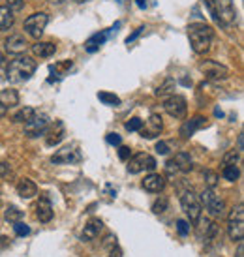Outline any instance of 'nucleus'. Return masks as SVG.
<instances>
[{
    "label": "nucleus",
    "instance_id": "obj_1",
    "mask_svg": "<svg viewBox=\"0 0 244 257\" xmlns=\"http://www.w3.org/2000/svg\"><path fill=\"white\" fill-rule=\"evenodd\" d=\"M34 72L36 60H32L27 55H17V58L6 66V79L10 83H25L34 75Z\"/></svg>",
    "mask_w": 244,
    "mask_h": 257
},
{
    "label": "nucleus",
    "instance_id": "obj_2",
    "mask_svg": "<svg viewBox=\"0 0 244 257\" xmlns=\"http://www.w3.org/2000/svg\"><path fill=\"white\" fill-rule=\"evenodd\" d=\"M188 38H190V45L194 53L197 55H205L210 49V43L214 38V30L210 29L205 23H194L188 27Z\"/></svg>",
    "mask_w": 244,
    "mask_h": 257
},
{
    "label": "nucleus",
    "instance_id": "obj_3",
    "mask_svg": "<svg viewBox=\"0 0 244 257\" xmlns=\"http://www.w3.org/2000/svg\"><path fill=\"white\" fill-rule=\"evenodd\" d=\"M208 8V14L212 15L218 25L222 27H231L237 21V12L233 6V0H205Z\"/></svg>",
    "mask_w": 244,
    "mask_h": 257
},
{
    "label": "nucleus",
    "instance_id": "obj_4",
    "mask_svg": "<svg viewBox=\"0 0 244 257\" xmlns=\"http://www.w3.org/2000/svg\"><path fill=\"white\" fill-rule=\"evenodd\" d=\"M180 207H182L184 214L188 216V220L192 221V223H197V220L201 218V212H203L201 199L192 190H188V192H184L180 195Z\"/></svg>",
    "mask_w": 244,
    "mask_h": 257
},
{
    "label": "nucleus",
    "instance_id": "obj_5",
    "mask_svg": "<svg viewBox=\"0 0 244 257\" xmlns=\"http://www.w3.org/2000/svg\"><path fill=\"white\" fill-rule=\"evenodd\" d=\"M227 235L231 240L240 242L244 238V207L237 205L231 210L229 220H227Z\"/></svg>",
    "mask_w": 244,
    "mask_h": 257
},
{
    "label": "nucleus",
    "instance_id": "obj_6",
    "mask_svg": "<svg viewBox=\"0 0 244 257\" xmlns=\"http://www.w3.org/2000/svg\"><path fill=\"white\" fill-rule=\"evenodd\" d=\"M201 205H205V208L208 210V214L214 216V218H222L223 216V210H225V203L220 195H216L214 190H210L207 188L205 192L201 193Z\"/></svg>",
    "mask_w": 244,
    "mask_h": 257
},
{
    "label": "nucleus",
    "instance_id": "obj_7",
    "mask_svg": "<svg viewBox=\"0 0 244 257\" xmlns=\"http://www.w3.org/2000/svg\"><path fill=\"white\" fill-rule=\"evenodd\" d=\"M49 128V116L45 113H34V116L29 122H25V136L34 139L43 136Z\"/></svg>",
    "mask_w": 244,
    "mask_h": 257
},
{
    "label": "nucleus",
    "instance_id": "obj_8",
    "mask_svg": "<svg viewBox=\"0 0 244 257\" xmlns=\"http://www.w3.org/2000/svg\"><path fill=\"white\" fill-rule=\"evenodd\" d=\"M47 23H49V15L43 14V12H40V14H32L25 21V32L29 34L30 38H36V40H40L43 34V30H45V27H47Z\"/></svg>",
    "mask_w": 244,
    "mask_h": 257
},
{
    "label": "nucleus",
    "instance_id": "obj_9",
    "mask_svg": "<svg viewBox=\"0 0 244 257\" xmlns=\"http://www.w3.org/2000/svg\"><path fill=\"white\" fill-rule=\"evenodd\" d=\"M192 167H194L192 156H190L188 152H177V154L165 164V171H167V175H175V173L192 171Z\"/></svg>",
    "mask_w": 244,
    "mask_h": 257
},
{
    "label": "nucleus",
    "instance_id": "obj_10",
    "mask_svg": "<svg viewBox=\"0 0 244 257\" xmlns=\"http://www.w3.org/2000/svg\"><path fill=\"white\" fill-rule=\"evenodd\" d=\"M154 171L156 169V160L151 156V154H145V152H139L136 156L128 158V173L132 175H137L141 171Z\"/></svg>",
    "mask_w": 244,
    "mask_h": 257
},
{
    "label": "nucleus",
    "instance_id": "obj_11",
    "mask_svg": "<svg viewBox=\"0 0 244 257\" xmlns=\"http://www.w3.org/2000/svg\"><path fill=\"white\" fill-rule=\"evenodd\" d=\"M199 70H201V73H205V77L208 81H220V79L229 77V68L220 64V62H216V60H205V62H201Z\"/></svg>",
    "mask_w": 244,
    "mask_h": 257
},
{
    "label": "nucleus",
    "instance_id": "obj_12",
    "mask_svg": "<svg viewBox=\"0 0 244 257\" xmlns=\"http://www.w3.org/2000/svg\"><path fill=\"white\" fill-rule=\"evenodd\" d=\"M164 109H165V113L169 114V116H173V118H184L188 111V105H186V100H184L182 96L171 94L169 98H165Z\"/></svg>",
    "mask_w": 244,
    "mask_h": 257
},
{
    "label": "nucleus",
    "instance_id": "obj_13",
    "mask_svg": "<svg viewBox=\"0 0 244 257\" xmlns=\"http://www.w3.org/2000/svg\"><path fill=\"white\" fill-rule=\"evenodd\" d=\"M162 130H164V120H162V116L160 114H151L149 116V120L145 122V126H141V136L145 139H154V137H158L162 134Z\"/></svg>",
    "mask_w": 244,
    "mask_h": 257
},
{
    "label": "nucleus",
    "instance_id": "obj_14",
    "mask_svg": "<svg viewBox=\"0 0 244 257\" xmlns=\"http://www.w3.org/2000/svg\"><path fill=\"white\" fill-rule=\"evenodd\" d=\"M197 221H201L199 223V236H201V240L205 244H212L218 238V225L212 220H207V218L205 220L199 218Z\"/></svg>",
    "mask_w": 244,
    "mask_h": 257
},
{
    "label": "nucleus",
    "instance_id": "obj_15",
    "mask_svg": "<svg viewBox=\"0 0 244 257\" xmlns=\"http://www.w3.org/2000/svg\"><path fill=\"white\" fill-rule=\"evenodd\" d=\"M79 160V152L72 147H64V149L57 150L53 156H51V162L57 165H66V164H73Z\"/></svg>",
    "mask_w": 244,
    "mask_h": 257
},
{
    "label": "nucleus",
    "instance_id": "obj_16",
    "mask_svg": "<svg viewBox=\"0 0 244 257\" xmlns=\"http://www.w3.org/2000/svg\"><path fill=\"white\" fill-rule=\"evenodd\" d=\"M27 49H29V42L21 34H12L6 40V51L10 55H23Z\"/></svg>",
    "mask_w": 244,
    "mask_h": 257
},
{
    "label": "nucleus",
    "instance_id": "obj_17",
    "mask_svg": "<svg viewBox=\"0 0 244 257\" xmlns=\"http://www.w3.org/2000/svg\"><path fill=\"white\" fill-rule=\"evenodd\" d=\"M101 229H103V221L98 220V218H92V220L86 221V225H85V229H83V235H81V238H83L85 242L96 240V238L100 236Z\"/></svg>",
    "mask_w": 244,
    "mask_h": 257
},
{
    "label": "nucleus",
    "instance_id": "obj_18",
    "mask_svg": "<svg viewBox=\"0 0 244 257\" xmlns=\"http://www.w3.org/2000/svg\"><path fill=\"white\" fill-rule=\"evenodd\" d=\"M143 188L151 193H160L165 188V179L162 175H158V173H151L149 177H145Z\"/></svg>",
    "mask_w": 244,
    "mask_h": 257
},
{
    "label": "nucleus",
    "instance_id": "obj_19",
    "mask_svg": "<svg viewBox=\"0 0 244 257\" xmlns=\"http://www.w3.org/2000/svg\"><path fill=\"white\" fill-rule=\"evenodd\" d=\"M36 216L38 220L43 221V223H47V221L53 220V205H51L49 197H40V201H38L36 205Z\"/></svg>",
    "mask_w": 244,
    "mask_h": 257
},
{
    "label": "nucleus",
    "instance_id": "obj_20",
    "mask_svg": "<svg viewBox=\"0 0 244 257\" xmlns=\"http://www.w3.org/2000/svg\"><path fill=\"white\" fill-rule=\"evenodd\" d=\"M203 126H205V116L197 114V116H194V118H190V120H186L184 124H182V128H180V136L188 139V137L194 136L199 128H203Z\"/></svg>",
    "mask_w": 244,
    "mask_h": 257
},
{
    "label": "nucleus",
    "instance_id": "obj_21",
    "mask_svg": "<svg viewBox=\"0 0 244 257\" xmlns=\"http://www.w3.org/2000/svg\"><path fill=\"white\" fill-rule=\"evenodd\" d=\"M17 193L23 199H32L34 195H38V186L34 180L30 179H21L17 182Z\"/></svg>",
    "mask_w": 244,
    "mask_h": 257
},
{
    "label": "nucleus",
    "instance_id": "obj_22",
    "mask_svg": "<svg viewBox=\"0 0 244 257\" xmlns=\"http://www.w3.org/2000/svg\"><path fill=\"white\" fill-rule=\"evenodd\" d=\"M32 51H34V55L40 58H49L53 57L55 53H57V45L51 42H38L32 45Z\"/></svg>",
    "mask_w": 244,
    "mask_h": 257
},
{
    "label": "nucleus",
    "instance_id": "obj_23",
    "mask_svg": "<svg viewBox=\"0 0 244 257\" xmlns=\"http://www.w3.org/2000/svg\"><path fill=\"white\" fill-rule=\"evenodd\" d=\"M107 36H109V32H96V34H92V36L86 40L85 49L88 51V53H96V51L100 49L101 45L105 43Z\"/></svg>",
    "mask_w": 244,
    "mask_h": 257
},
{
    "label": "nucleus",
    "instance_id": "obj_24",
    "mask_svg": "<svg viewBox=\"0 0 244 257\" xmlns=\"http://www.w3.org/2000/svg\"><path fill=\"white\" fill-rule=\"evenodd\" d=\"M66 137V132H64V124L60 120L55 122V128L49 132V137H47V141L45 143L49 145V147H55V145H58L62 139Z\"/></svg>",
    "mask_w": 244,
    "mask_h": 257
},
{
    "label": "nucleus",
    "instance_id": "obj_25",
    "mask_svg": "<svg viewBox=\"0 0 244 257\" xmlns=\"http://www.w3.org/2000/svg\"><path fill=\"white\" fill-rule=\"evenodd\" d=\"M14 23H15L14 12H12L8 6H0V32L10 30L12 27H14Z\"/></svg>",
    "mask_w": 244,
    "mask_h": 257
},
{
    "label": "nucleus",
    "instance_id": "obj_26",
    "mask_svg": "<svg viewBox=\"0 0 244 257\" xmlns=\"http://www.w3.org/2000/svg\"><path fill=\"white\" fill-rule=\"evenodd\" d=\"M0 103L4 105V107H15L17 103H19V94L15 92L14 88H8V90H2L0 92Z\"/></svg>",
    "mask_w": 244,
    "mask_h": 257
},
{
    "label": "nucleus",
    "instance_id": "obj_27",
    "mask_svg": "<svg viewBox=\"0 0 244 257\" xmlns=\"http://www.w3.org/2000/svg\"><path fill=\"white\" fill-rule=\"evenodd\" d=\"M175 86H177L175 79L167 77L164 83H162V85L154 90V94H156V96H160V98H164V96H171V94H175Z\"/></svg>",
    "mask_w": 244,
    "mask_h": 257
},
{
    "label": "nucleus",
    "instance_id": "obj_28",
    "mask_svg": "<svg viewBox=\"0 0 244 257\" xmlns=\"http://www.w3.org/2000/svg\"><path fill=\"white\" fill-rule=\"evenodd\" d=\"M222 177L225 180H229V182H235V180H238V177H240V169H238V165L237 164L223 165Z\"/></svg>",
    "mask_w": 244,
    "mask_h": 257
},
{
    "label": "nucleus",
    "instance_id": "obj_29",
    "mask_svg": "<svg viewBox=\"0 0 244 257\" xmlns=\"http://www.w3.org/2000/svg\"><path fill=\"white\" fill-rule=\"evenodd\" d=\"M98 100H100L103 105H111V107L120 105V98L111 92H98Z\"/></svg>",
    "mask_w": 244,
    "mask_h": 257
},
{
    "label": "nucleus",
    "instance_id": "obj_30",
    "mask_svg": "<svg viewBox=\"0 0 244 257\" xmlns=\"http://www.w3.org/2000/svg\"><path fill=\"white\" fill-rule=\"evenodd\" d=\"M34 113H36V111H34L32 107H23V109H19V111H17V113L14 114V122H23V124H25V122H29L30 118L34 116Z\"/></svg>",
    "mask_w": 244,
    "mask_h": 257
},
{
    "label": "nucleus",
    "instance_id": "obj_31",
    "mask_svg": "<svg viewBox=\"0 0 244 257\" xmlns=\"http://www.w3.org/2000/svg\"><path fill=\"white\" fill-rule=\"evenodd\" d=\"M23 210L21 208H17V207H8L6 208V212H4V218H6L8 221H12V223H15V221H21L23 220Z\"/></svg>",
    "mask_w": 244,
    "mask_h": 257
},
{
    "label": "nucleus",
    "instance_id": "obj_32",
    "mask_svg": "<svg viewBox=\"0 0 244 257\" xmlns=\"http://www.w3.org/2000/svg\"><path fill=\"white\" fill-rule=\"evenodd\" d=\"M167 210V197H160V199L154 201V205H152V212L154 214H162V212H165Z\"/></svg>",
    "mask_w": 244,
    "mask_h": 257
},
{
    "label": "nucleus",
    "instance_id": "obj_33",
    "mask_svg": "<svg viewBox=\"0 0 244 257\" xmlns=\"http://www.w3.org/2000/svg\"><path fill=\"white\" fill-rule=\"evenodd\" d=\"M238 158H240V150H231V152H227V154H225V156L222 158V164L223 165L237 164Z\"/></svg>",
    "mask_w": 244,
    "mask_h": 257
},
{
    "label": "nucleus",
    "instance_id": "obj_34",
    "mask_svg": "<svg viewBox=\"0 0 244 257\" xmlns=\"http://www.w3.org/2000/svg\"><path fill=\"white\" fill-rule=\"evenodd\" d=\"M14 231L17 236H27L30 235V227L27 223H23V221H15L14 223Z\"/></svg>",
    "mask_w": 244,
    "mask_h": 257
},
{
    "label": "nucleus",
    "instance_id": "obj_35",
    "mask_svg": "<svg viewBox=\"0 0 244 257\" xmlns=\"http://www.w3.org/2000/svg\"><path fill=\"white\" fill-rule=\"evenodd\" d=\"M177 233H179L180 236H186V235H190V223L188 221H184V220H177Z\"/></svg>",
    "mask_w": 244,
    "mask_h": 257
},
{
    "label": "nucleus",
    "instance_id": "obj_36",
    "mask_svg": "<svg viewBox=\"0 0 244 257\" xmlns=\"http://www.w3.org/2000/svg\"><path fill=\"white\" fill-rule=\"evenodd\" d=\"M141 126H143V120H141V118H130L128 122H126V130H128V132H139V130H141Z\"/></svg>",
    "mask_w": 244,
    "mask_h": 257
},
{
    "label": "nucleus",
    "instance_id": "obj_37",
    "mask_svg": "<svg viewBox=\"0 0 244 257\" xmlns=\"http://www.w3.org/2000/svg\"><path fill=\"white\" fill-rule=\"evenodd\" d=\"M205 180H207V186L210 190H214L216 184H218V175L214 171H205Z\"/></svg>",
    "mask_w": 244,
    "mask_h": 257
},
{
    "label": "nucleus",
    "instance_id": "obj_38",
    "mask_svg": "<svg viewBox=\"0 0 244 257\" xmlns=\"http://www.w3.org/2000/svg\"><path fill=\"white\" fill-rule=\"evenodd\" d=\"M6 6L12 10V12H19V10H23V6H25V0H8Z\"/></svg>",
    "mask_w": 244,
    "mask_h": 257
},
{
    "label": "nucleus",
    "instance_id": "obj_39",
    "mask_svg": "<svg viewBox=\"0 0 244 257\" xmlns=\"http://www.w3.org/2000/svg\"><path fill=\"white\" fill-rule=\"evenodd\" d=\"M105 141H107L109 145H113V147H120L122 137L118 136V134H107V137H105Z\"/></svg>",
    "mask_w": 244,
    "mask_h": 257
},
{
    "label": "nucleus",
    "instance_id": "obj_40",
    "mask_svg": "<svg viewBox=\"0 0 244 257\" xmlns=\"http://www.w3.org/2000/svg\"><path fill=\"white\" fill-rule=\"evenodd\" d=\"M10 175H12V167H10V164L0 162V179H6V177H10Z\"/></svg>",
    "mask_w": 244,
    "mask_h": 257
},
{
    "label": "nucleus",
    "instance_id": "obj_41",
    "mask_svg": "<svg viewBox=\"0 0 244 257\" xmlns=\"http://www.w3.org/2000/svg\"><path fill=\"white\" fill-rule=\"evenodd\" d=\"M156 152H158V154H167V152H169V145L165 143V141H158V143H156Z\"/></svg>",
    "mask_w": 244,
    "mask_h": 257
},
{
    "label": "nucleus",
    "instance_id": "obj_42",
    "mask_svg": "<svg viewBox=\"0 0 244 257\" xmlns=\"http://www.w3.org/2000/svg\"><path fill=\"white\" fill-rule=\"evenodd\" d=\"M130 154H132V152H130L128 147H120V149H118V158H120L122 162H126L130 158Z\"/></svg>",
    "mask_w": 244,
    "mask_h": 257
},
{
    "label": "nucleus",
    "instance_id": "obj_43",
    "mask_svg": "<svg viewBox=\"0 0 244 257\" xmlns=\"http://www.w3.org/2000/svg\"><path fill=\"white\" fill-rule=\"evenodd\" d=\"M143 30H145V27H139V29H136V32H134V34H132V36H128V38H126V43H128V45H130V43L134 42V40H136V38L139 36V34H141V32H143Z\"/></svg>",
    "mask_w": 244,
    "mask_h": 257
},
{
    "label": "nucleus",
    "instance_id": "obj_44",
    "mask_svg": "<svg viewBox=\"0 0 244 257\" xmlns=\"http://www.w3.org/2000/svg\"><path fill=\"white\" fill-rule=\"evenodd\" d=\"M111 257H122V250L118 248V246H111Z\"/></svg>",
    "mask_w": 244,
    "mask_h": 257
},
{
    "label": "nucleus",
    "instance_id": "obj_45",
    "mask_svg": "<svg viewBox=\"0 0 244 257\" xmlns=\"http://www.w3.org/2000/svg\"><path fill=\"white\" fill-rule=\"evenodd\" d=\"M8 244H10V240H8L6 236H2V235H0V251L4 250V248H6Z\"/></svg>",
    "mask_w": 244,
    "mask_h": 257
},
{
    "label": "nucleus",
    "instance_id": "obj_46",
    "mask_svg": "<svg viewBox=\"0 0 244 257\" xmlns=\"http://www.w3.org/2000/svg\"><path fill=\"white\" fill-rule=\"evenodd\" d=\"M235 257H244V244H242V240L238 242V250H237V255Z\"/></svg>",
    "mask_w": 244,
    "mask_h": 257
},
{
    "label": "nucleus",
    "instance_id": "obj_47",
    "mask_svg": "<svg viewBox=\"0 0 244 257\" xmlns=\"http://www.w3.org/2000/svg\"><path fill=\"white\" fill-rule=\"evenodd\" d=\"M136 4L141 8V10H145V8H147V0H136Z\"/></svg>",
    "mask_w": 244,
    "mask_h": 257
},
{
    "label": "nucleus",
    "instance_id": "obj_48",
    "mask_svg": "<svg viewBox=\"0 0 244 257\" xmlns=\"http://www.w3.org/2000/svg\"><path fill=\"white\" fill-rule=\"evenodd\" d=\"M6 111H8V109L4 107L2 103H0V118H2V116H6Z\"/></svg>",
    "mask_w": 244,
    "mask_h": 257
},
{
    "label": "nucleus",
    "instance_id": "obj_49",
    "mask_svg": "<svg viewBox=\"0 0 244 257\" xmlns=\"http://www.w3.org/2000/svg\"><path fill=\"white\" fill-rule=\"evenodd\" d=\"M51 4H57V6H60V4H64L66 0H49Z\"/></svg>",
    "mask_w": 244,
    "mask_h": 257
},
{
    "label": "nucleus",
    "instance_id": "obj_50",
    "mask_svg": "<svg viewBox=\"0 0 244 257\" xmlns=\"http://www.w3.org/2000/svg\"><path fill=\"white\" fill-rule=\"evenodd\" d=\"M4 64H6V58H4V55L0 53V66H4Z\"/></svg>",
    "mask_w": 244,
    "mask_h": 257
},
{
    "label": "nucleus",
    "instance_id": "obj_51",
    "mask_svg": "<svg viewBox=\"0 0 244 257\" xmlns=\"http://www.w3.org/2000/svg\"><path fill=\"white\" fill-rule=\"evenodd\" d=\"M75 2H86V0H75Z\"/></svg>",
    "mask_w": 244,
    "mask_h": 257
},
{
    "label": "nucleus",
    "instance_id": "obj_52",
    "mask_svg": "<svg viewBox=\"0 0 244 257\" xmlns=\"http://www.w3.org/2000/svg\"><path fill=\"white\" fill-rule=\"evenodd\" d=\"M116 2H122V0H116Z\"/></svg>",
    "mask_w": 244,
    "mask_h": 257
}]
</instances>
